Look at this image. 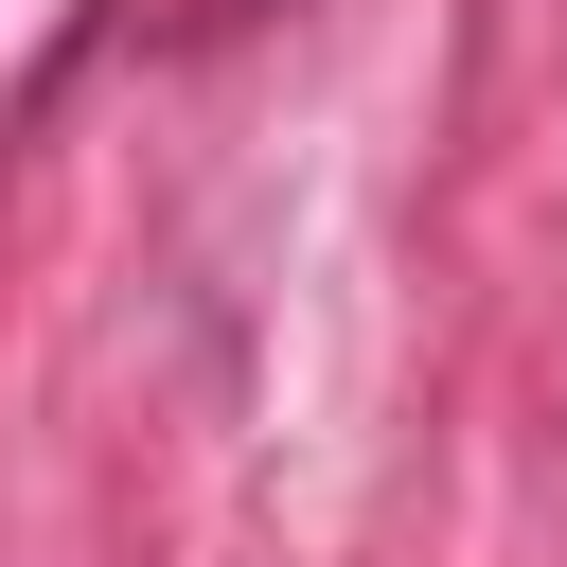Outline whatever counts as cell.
<instances>
[]
</instances>
